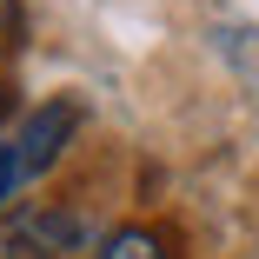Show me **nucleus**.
<instances>
[{
  "mask_svg": "<svg viewBox=\"0 0 259 259\" xmlns=\"http://www.w3.org/2000/svg\"><path fill=\"white\" fill-rule=\"evenodd\" d=\"M80 126H87V107H80V100H47V107L27 120L20 146H14V180H40V173H54Z\"/></svg>",
  "mask_w": 259,
  "mask_h": 259,
  "instance_id": "f257e3e1",
  "label": "nucleus"
},
{
  "mask_svg": "<svg viewBox=\"0 0 259 259\" xmlns=\"http://www.w3.org/2000/svg\"><path fill=\"white\" fill-rule=\"evenodd\" d=\"M80 239H87V226H80L73 213H27L14 252H27V246H40V252H73Z\"/></svg>",
  "mask_w": 259,
  "mask_h": 259,
  "instance_id": "f03ea898",
  "label": "nucleus"
},
{
  "mask_svg": "<svg viewBox=\"0 0 259 259\" xmlns=\"http://www.w3.org/2000/svg\"><path fill=\"white\" fill-rule=\"evenodd\" d=\"M100 259H173V246H166V233H153V226H120V233H107Z\"/></svg>",
  "mask_w": 259,
  "mask_h": 259,
  "instance_id": "7ed1b4c3",
  "label": "nucleus"
},
{
  "mask_svg": "<svg viewBox=\"0 0 259 259\" xmlns=\"http://www.w3.org/2000/svg\"><path fill=\"white\" fill-rule=\"evenodd\" d=\"M20 40H27V14H20V0H0V54H14Z\"/></svg>",
  "mask_w": 259,
  "mask_h": 259,
  "instance_id": "20e7f679",
  "label": "nucleus"
},
{
  "mask_svg": "<svg viewBox=\"0 0 259 259\" xmlns=\"http://www.w3.org/2000/svg\"><path fill=\"white\" fill-rule=\"evenodd\" d=\"M14 193V146H0V199Z\"/></svg>",
  "mask_w": 259,
  "mask_h": 259,
  "instance_id": "39448f33",
  "label": "nucleus"
},
{
  "mask_svg": "<svg viewBox=\"0 0 259 259\" xmlns=\"http://www.w3.org/2000/svg\"><path fill=\"white\" fill-rule=\"evenodd\" d=\"M14 113V93H7V80H0V120H7Z\"/></svg>",
  "mask_w": 259,
  "mask_h": 259,
  "instance_id": "423d86ee",
  "label": "nucleus"
},
{
  "mask_svg": "<svg viewBox=\"0 0 259 259\" xmlns=\"http://www.w3.org/2000/svg\"><path fill=\"white\" fill-rule=\"evenodd\" d=\"M0 259H20V252H14V246H0Z\"/></svg>",
  "mask_w": 259,
  "mask_h": 259,
  "instance_id": "0eeeda50",
  "label": "nucleus"
}]
</instances>
